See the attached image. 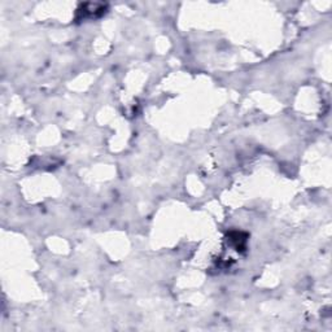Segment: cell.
Wrapping results in <instances>:
<instances>
[{"mask_svg": "<svg viewBox=\"0 0 332 332\" xmlns=\"http://www.w3.org/2000/svg\"><path fill=\"white\" fill-rule=\"evenodd\" d=\"M105 4L103 3H86L82 6V9H78V12L82 13L81 18H94L96 17V12L99 16L105 12Z\"/></svg>", "mask_w": 332, "mask_h": 332, "instance_id": "obj_1", "label": "cell"}]
</instances>
